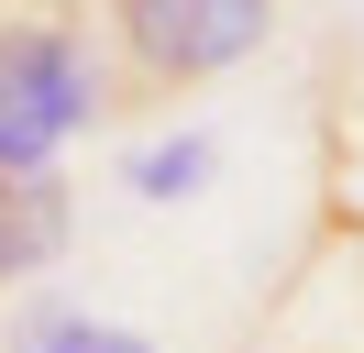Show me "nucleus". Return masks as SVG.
I'll list each match as a JSON object with an SVG mask.
<instances>
[{
	"label": "nucleus",
	"mask_w": 364,
	"mask_h": 353,
	"mask_svg": "<svg viewBox=\"0 0 364 353\" xmlns=\"http://www.w3.org/2000/svg\"><path fill=\"white\" fill-rule=\"evenodd\" d=\"M89 122H111L89 0H0V166H55Z\"/></svg>",
	"instance_id": "obj_2"
},
{
	"label": "nucleus",
	"mask_w": 364,
	"mask_h": 353,
	"mask_svg": "<svg viewBox=\"0 0 364 353\" xmlns=\"http://www.w3.org/2000/svg\"><path fill=\"white\" fill-rule=\"evenodd\" d=\"M11 353H155V342L122 331V320H89V309H67V298H45V309L11 320Z\"/></svg>",
	"instance_id": "obj_4"
},
{
	"label": "nucleus",
	"mask_w": 364,
	"mask_h": 353,
	"mask_svg": "<svg viewBox=\"0 0 364 353\" xmlns=\"http://www.w3.org/2000/svg\"><path fill=\"white\" fill-rule=\"evenodd\" d=\"M67 232H77L67 176H55V166H33V176H23V166H0V298H23V287L67 254Z\"/></svg>",
	"instance_id": "obj_3"
},
{
	"label": "nucleus",
	"mask_w": 364,
	"mask_h": 353,
	"mask_svg": "<svg viewBox=\"0 0 364 353\" xmlns=\"http://www.w3.org/2000/svg\"><path fill=\"white\" fill-rule=\"evenodd\" d=\"M210 166H221V144H210V132H177V144L133 154V166H122V188H133V199H188Z\"/></svg>",
	"instance_id": "obj_5"
},
{
	"label": "nucleus",
	"mask_w": 364,
	"mask_h": 353,
	"mask_svg": "<svg viewBox=\"0 0 364 353\" xmlns=\"http://www.w3.org/2000/svg\"><path fill=\"white\" fill-rule=\"evenodd\" d=\"M276 33V0H100V100L177 110Z\"/></svg>",
	"instance_id": "obj_1"
}]
</instances>
